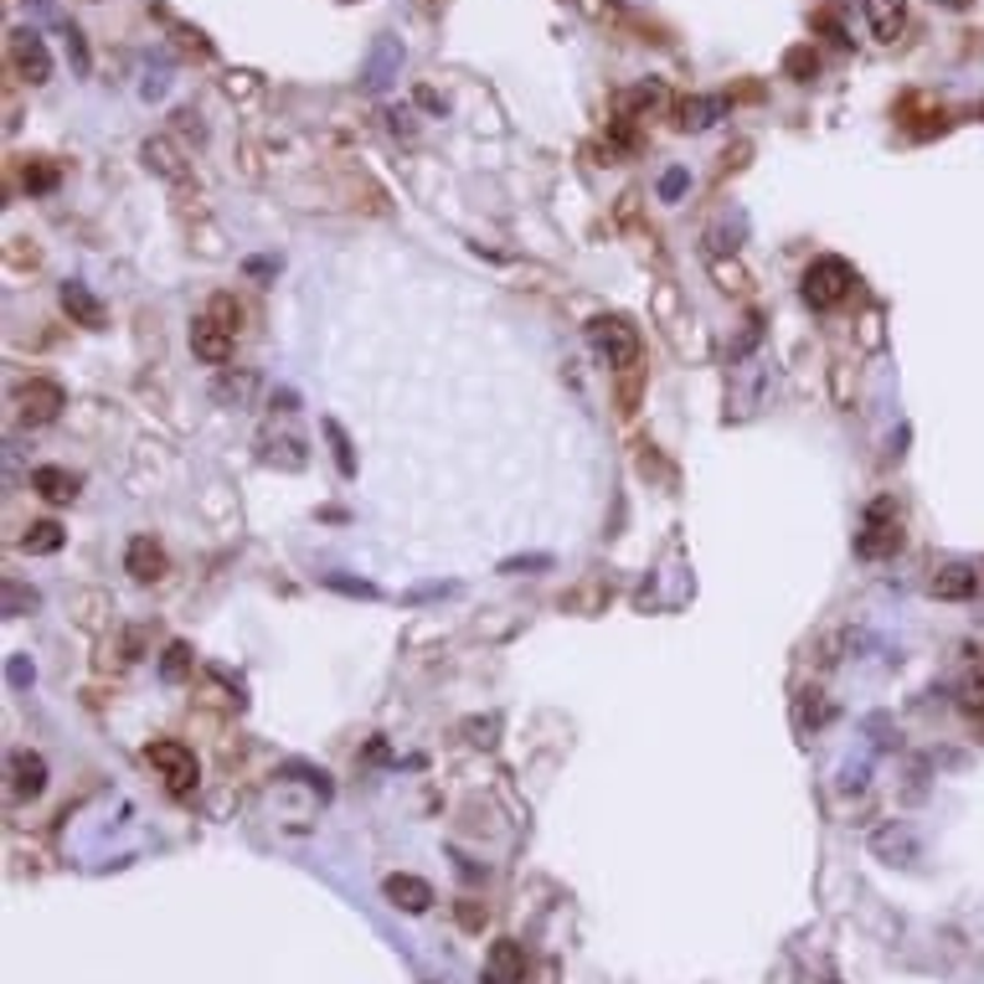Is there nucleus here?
Wrapping results in <instances>:
<instances>
[{"label":"nucleus","mask_w":984,"mask_h":984,"mask_svg":"<svg viewBox=\"0 0 984 984\" xmlns=\"http://www.w3.org/2000/svg\"><path fill=\"white\" fill-rule=\"evenodd\" d=\"M959 707L964 711H984V660L969 665V675L959 680Z\"/></svg>","instance_id":"a878e982"},{"label":"nucleus","mask_w":984,"mask_h":984,"mask_svg":"<svg viewBox=\"0 0 984 984\" xmlns=\"http://www.w3.org/2000/svg\"><path fill=\"white\" fill-rule=\"evenodd\" d=\"M526 980V948L515 938H495L485 953V984H521Z\"/></svg>","instance_id":"9b49d317"},{"label":"nucleus","mask_w":984,"mask_h":984,"mask_svg":"<svg viewBox=\"0 0 984 984\" xmlns=\"http://www.w3.org/2000/svg\"><path fill=\"white\" fill-rule=\"evenodd\" d=\"M861 16L876 42H897L908 26V0H861Z\"/></svg>","instance_id":"2eb2a0df"},{"label":"nucleus","mask_w":984,"mask_h":984,"mask_svg":"<svg viewBox=\"0 0 984 984\" xmlns=\"http://www.w3.org/2000/svg\"><path fill=\"white\" fill-rule=\"evenodd\" d=\"M11 680H16V686H26V680H32V671H26V660H11Z\"/></svg>","instance_id":"72a5a7b5"},{"label":"nucleus","mask_w":984,"mask_h":984,"mask_svg":"<svg viewBox=\"0 0 984 984\" xmlns=\"http://www.w3.org/2000/svg\"><path fill=\"white\" fill-rule=\"evenodd\" d=\"M47 794V758L32 748L11 752V799H42Z\"/></svg>","instance_id":"9d476101"},{"label":"nucleus","mask_w":984,"mask_h":984,"mask_svg":"<svg viewBox=\"0 0 984 984\" xmlns=\"http://www.w3.org/2000/svg\"><path fill=\"white\" fill-rule=\"evenodd\" d=\"M11 407H16V418L26 423V428H47V423L62 418L68 392H62L52 377H26V382L11 387Z\"/></svg>","instance_id":"7ed1b4c3"},{"label":"nucleus","mask_w":984,"mask_h":984,"mask_svg":"<svg viewBox=\"0 0 984 984\" xmlns=\"http://www.w3.org/2000/svg\"><path fill=\"white\" fill-rule=\"evenodd\" d=\"M686 186H691V176H686V170H665V176H660V197L675 201L680 191H686Z\"/></svg>","instance_id":"2f4dec72"},{"label":"nucleus","mask_w":984,"mask_h":984,"mask_svg":"<svg viewBox=\"0 0 984 984\" xmlns=\"http://www.w3.org/2000/svg\"><path fill=\"white\" fill-rule=\"evenodd\" d=\"M191 351H197V361L206 366H227L233 361V351H237V330H227L222 320H212V315L201 310L197 320H191Z\"/></svg>","instance_id":"0eeeda50"},{"label":"nucleus","mask_w":984,"mask_h":984,"mask_svg":"<svg viewBox=\"0 0 984 984\" xmlns=\"http://www.w3.org/2000/svg\"><path fill=\"white\" fill-rule=\"evenodd\" d=\"M5 62H11V73H16L21 83H32V88H42V83L52 78V52H47V42H42L32 26H16V32L5 37Z\"/></svg>","instance_id":"423d86ee"},{"label":"nucleus","mask_w":984,"mask_h":984,"mask_svg":"<svg viewBox=\"0 0 984 984\" xmlns=\"http://www.w3.org/2000/svg\"><path fill=\"white\" fill-rule=\"evenodd\" d=\"M933 5H944V11H969L974 0H933Z\"/></svg>","instance_id":"f704fd0d"},{"label":"nucleus","mask_w":984,"mask_h":984,"mask_svg":"<svg viewBox=\"0 0 984 984\" xmlns=\"http://www.w3.org/2000/svg\"><path fill=\"white\" fill-rule=\"evenodd\" d=\"M727 114V98H691V104H680V129H711L716 119Z\"/></svg>","instance_id":"a211bd4d"},{"label":"nucleus","mask_w":984,"mask_h":984,"mask_svg":"<svg viewBox=\"0 0 984 984\" xmlns=\"http://www.w3.org/2000/svg\"><path fill=\"white\" fill-rule=\"evenodd\" d=\"M125 572L134 578V583H161L165 572H170V557H165V547L155 542V536H129V547H125Z\"/></svg>","instance_id":"1a4fd4ad"},{"label":"nucleus","mask_w":984,"mask_h":984,"mask_svg":"<svg viewBox=\"0 0 984 984\" xmlns=\"http://www.w3.org/2000/svg\"><path fill=\"white\" fill-rule=\"evenodd\" d=\"M856 284H861V278H856V269H851L845 258L825 253V258H815V263L804 269L799 294H804V305H809V310L830 315V310H840V305H851Z\"/></svg>","instance_id":"f257e3e1"},{"label":"nucleus","mask_w":984,"mask_h":984,"mask_svg":"<svg viewBox=\"0 0 984 984\" xmlns=\"http://www.w3.org/2000/svg\"><path fill=\"white\" fill-rule=\"evenodd\" d=\"M711 278H716V289H727V294H748V274H743V263H727V258H711Z\"/></svg>","instance_id":"b1692460"},{"label":"nucleus","mask_w":984,"mask_h":984,"mask_svg":"<svg viewBox=\"0 0 984 984\" xmlns=\"http://www.w3.org/2000/svg\"><path fill=\"white\" fill-rule=\"evenodd\" d=\"M62 542H68V531L57 526V521H32L26 536H21V547L32 552V557H52V552H62Z\"/></svg>","instance_id":"f3484780"},{"label":"nucleus","mask_w":984,"mask_h":984,"mask_svg":"<svg viewBox=\"0 0 984 984\" xmlns=\"http://www.w3.org/2000/svg\"><path fill=\"white\" fill-rule=\"evenodd\" d=\"M536 567H552L547 552H536V557H506V562H500V572H506V578H515V572H536Z\"/></svg>","instance_id":"7c9ffc66"},{"label":"nucleus","mask_w":984,"mask_h":984,"mask_svg":"<svg viewBox=\"0 0 984 984\" xmlns=\"http://www.w3.org/2000/svg\"><path fill=\"white\" fill-rule=\"evenodd\" d=\"M57 305H62V315L73 320V325L83 330H104L109 325V310H104V299L83 284V278H68L62 289H57Z\"/></svg>","instance_id":"6e6552de"},{"label":"nucleus","mask_w":984,"mask_h":984,"mask_svg":"<svg viewBox=\"0 0 984 984\" xmlns=\"http://www.w3.org/2000/svg\"><path fill=\"white\" fill-rule=\"evenodd\" d=\"M32 490H37L47 506H73L83 479H78L73 470H62V464H42V470H32Z\"/></svg>","instance_id":"4468645a"},{"label":"nucleus","mask_w":984,"mask_h":984,"mask_svg":"<svg viewBox=\"0 0 984 984\" xmlns=\"http://www.w3.org/2000/svg\"><path fill=\"white\" fill-rule=\"evenodd\" d=\"M603 598H608V583H598V578H593V583H583L578 593H567L562 608H583V614H598Z\"/></svg>","instance_id":"bb28decb"},{"label":"nucleus","mask_w":984,"mask_h":984,"mask_svg":"<svg viewBox=\"0 0 984 984\" xmlns=\"http://www.w3.org/2000/svg\"><path fill=\"white\" fill-rule=\"evenodd\" d=\"M974 737L984 743V711H974Z\"/></svg>","instance_id":"c9c22d12"},{"label":"nucleus","mask_w":984,"mask_h":984,"mask_svg":"<svg viewBox=\"0 0 984 984\" xmlns=\"http://www.w3.org/2000/svg\"><path fill=\"white\" fill-rule=\"evenodd\" d=\"M980 114H984V109H980Z\"/></svg>","instance_id":"e433bc0d"},{"label":"nucleus","mask_w":984,"mask_h":984,"mask_svg":"<svg viewBox=\"0 0 984 984\" xmlns=\"http://www.w3.org/2000/svg\"><path fill=\"white\" fill-rule=\"evenodd\" d=\"M253 392H258L253 371H233V366H222V377H217V398L222 402H248Z\"/></svg>","instance_id":"6ab92c4d"},{"label":"nucleus","mask_w":984,"mask_h":984,"mask_svg":"<svg viewBox=\"0 0 984 984\" xmlns=\"http://www.w3.org/2000/svg\"><path fill=\"white\" fill-rule=\"evenodd\" d=\"M872 851H876V856H897V851L912 856L917 845H912V835L902 830V825H887V830H876V835H872Z\"/></svg>","instance_id":"412c9836"},{"label":"nucleus","mask_w":984,"mask_h":984,"mask_svg":"<svg viewBox=\"0 0 984 984\" xmlns=\"http://www.w3.org/2000/svg\"><path fill=\"white\" fill-rule=\"evenodd\" d=\"M145 165L150 170H155V176H161V181H170V186H186L191 181V165H186V155L176 145H170V140H145Z\"/></svg>","instance_id":"dca6fc26"},{"label":"nucleus","mask_w":984,"mask_h":984,"mask_svg":"<svg viewBox=\"0 0 984 984\" xmlns=\"http://www.w3.org/2000/svg\"><path fill=\"white\" fill-rule=\"evenodd\" d=\"M212 320H222L227 330H242V305H237L233 294H212V305H206Z\"/></svg>","instance_id":"cd10ccee"},{"label":"nucleus","mask_w":984,"mask_h":984,"mask_svg":"<svg viewBox=\"0 0 984 984\" xmlns=\"http://www.w3.org/2000/svg\"><path fill=\"white\" fill-rule=\"evenodd\" d=\"M933 598H944V603H964L980 593V567H964V562H948L933 572V583H928Z\"/></svg>","instance_id":"ddd939ff"},{"label":"nucleus","mask_w":984,"mask_h":984,"mask_svg":"<svg viewBox=\"0 0 984 984\" xmlns=\"http://www.w3.org/2000/svg\"><path fill=\"white\" fill-rule=\"evenodd\" d=\"M897 552H902V515H897L892 500H872L866 526L856 531V557L881 562V557H897Z\"/></svg>","instance_id":"20e7f679"},{"label":"nucleus","mask_w":984,"mask_h":984,"mask_svg":"<svg viewBox=\"0 0 984 984\" xmlns=\"http://www.w3.org/2000/svg\"><path fill=\"white\" fill-rule=\"evenodd\" d=\"M330 588H341V593H356V598H377V588H371V583H351V578H330Z\"/></svg>","instance_id":"473e14b6"},{"label":"nucleus","mask_w":984,"mask_h":984,"mask_svg":"<svg viewBox=\"0 0 984 984\" xmlns=\"http://www.w3.org/2000/svg\"><path fill=\"white\" fill-rule=\"evenodd\" d=\"M161 671H165V680H181V675L191 671V650H186L181 639H176V644L165 650V665H161Z\"/></svg>","instance_id":"c756f323"},{"label":"nucleus","mask_w":984,"mask_h":984,"mask_svg":"<svg viewBox=\"0 0 984 984\" xmlns=\"http://www.w3.org/2000/svg\"><path fill=\"white\" fill-rule=\"evenodd\" d=\"M784 73L794 78V83H809V78L820 73V52H815V47H794V52L784 57Z\"/></svg>","instance_id":"5701e85b"},{"label":"nucleus","mask_w":984,"mask_h":984,"mask_svg":"<svg viewBox=\"0 0 984 984\" xmlns=\"http://www.w3.org/2000/svg\"><path fill=\"white\" fill-rule=\"evenodd\" d=\"M37 603H42L37 588L16 583V578H5V619H21V614H32Z\"/></svg>","instance_id":"aec40b11"},{"label":"nucleus","mask_w":984,"mask_h":984,"mask_svg":"<svg viewBox=\"0 0 984 984\" xmlns=\"http://www.w3.org/2000/svg\"><path fill=\"white\" fill-rule=\"evenodd\" d=\"M21 181H26L32 197H47V191H57V165L52 161H26V176H21Z\"/></svg>","instance_id":"393cba45"},{"label":"nucleus","mask_w":984,"mask_h":984,"mask_svg":"<svg viewBox=\"0 0 984 984\" xmlns=\"http://www.w3.org/2000/svg\"><path fill=\"white\" fill-rule=\"evenodd\" d=\"M382 897L398 912H428V908H434V887H428L423 876H413V872H392V876H387Z\"/></svg>","instance_id":"f8f14e48"},{"label":"nucleus","mask_w":984,"mask_h":984,"mask_svg":"<svg viewBox=\"0 0 984 984\" xmlns=\"http://www.w3.org/2000/svg\"><path fill=\"white\" fill-rule=\"evenodd\" d=\"M588 346L608 371H635L639 366V330L629 315H593L588 320Z\"/></svg>","instance_id":"f03ea898"},{"label":"nucleus","mask_w":984,"mask_h":984,"mask_svg":"<svg viewBox=\"0 0 984 984\" xmlns=\"http://www.w3.org/2000/svg\"><path fill=\"white\" fill-rule=\"evenodd\" d=\"M325 438H330V449H335V464H341V474H346V479H356V454H351L346 428H341L335 418H325Z\"/></svg>","instance_id":"4be33fe9"},{"label":"nucleus","mask_w":984,"mask_h":984,"mask_svg":"<svg viewBox=\"0 0 984 984\" xmlns=\"http://www.w3.org/2000/svg\"><path fill=\"white\" fill-rule=\"evenodd\" d=\"M145 758H150V768L161 773L165 789H170L176 799H186V794L197 789L201 768H197V752L186 748V743H176V737H161V743H150V748H145Z\"/></svg>","instance_id":"39448f33"},{"label":"nucleus","mask_w":984,"mask_h":984,"mask_svg":"<svg viewBox=\"0 0 984 984\" xmlns=\"http://www.w3.org/2000/svg\"><path fill=\"white\" fill-rule=\"evenodd\" d=\"M809 696H815V691H804V701H799V727L804 732H809V727H825V722L835 716V707H830V701H809Z\"/></svg>","instance_id":"c85d7f7f"}]
</instances>
